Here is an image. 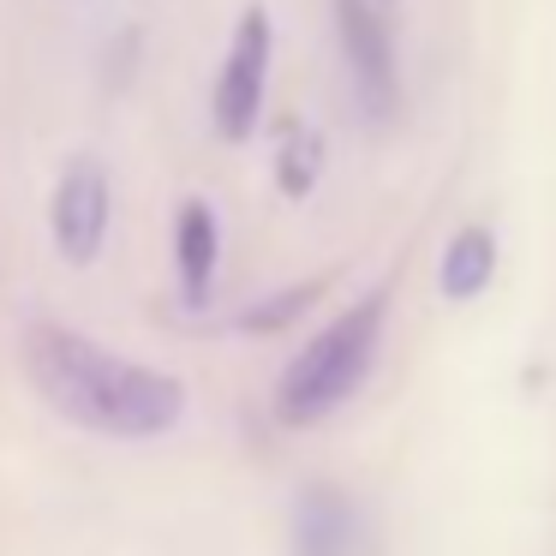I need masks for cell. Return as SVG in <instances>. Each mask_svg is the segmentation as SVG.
Masks as SVG:
<instances>
[{"label":"cell","instance_id":"1","mask_svg":"<svg viewBox=\"0 0 556 556\" xmlns=\"http://www.w3.org/2000/svg\"><path fill=\"white\" fill-rule=\"evenodd\" d=\"M25 377L61 419L85 425L97 437H121V443L174 431L186 413L180 377L156 371V365H138V359H121L102 341L78 336V329H61V324L25 329Z\"/></svg>","mask_w":556,"mask_h":556},{"label":"cell","instance_id":"2","mask_svg":"<svg viewBox=\"0 0 556 556\" xmlns=\"http://www.w3.org/2000/svg\"><path fill=\"white\" fill-rule=\"evenodd\" d=\"M377 336H383V293H365L324 336L305 341V353L281 371V389H276L281 425H317L324 413H336L371 371Z\"/></svg>","mask_w":556,"mask_h":556},{"label":"cell","instance_id":"3","mask_svg":"<svg viewBox=\"0 0 556 556\" xmlns=\"http://www.w3.org/2000/svg\"><path fill=\"white\" fill-rule=\"evenodd\" d=\"M269 13L264 7H245L240 25H233V42H228V61L216 73V97H210V114H216V132L228 144L252 138L257 114H264V85H269Z\"/></svg>","mask_w":556,"mask_h":556},{"label":"cell","instance_id":"4","mask_svg":"<svg viewBox=\"0 0 556 556\" xmlns=\"http://www.w3.org/2000/svg\"><path fill=\"white\" fill-rule=\"evenodd\" d=\"M109 210H114V198H109L102 162L78 156L49 198V228H54V245H61L66 264H90L102 252V240H109Z\"/></svg>","mask_w":556,"mask_h":556},{"label":"cell","instance_id":"5","mask_svg":"<svg viewBox=\"0 0 556 556\" xmlns=\"http://www.w3.org/2000/svg\"><path fill=\"white\" fill-rule=\"evenodd\" d=\"M336 30H341V54H348V73L365 114L389 121L401 90H395V54H389V30L377 18V7L371 0H336Z\"/></svg>","mask_w":556,"mask_h":556},{"label":"cell","instance_id":"6","mask_svg":"<svg viewBox=\"0 0 556 556\" xmlns=\"http://www.w3.org/2000/svg\"><path fill=\"white\" fill-rule=\"evenodd\" d=\"M216 252H222L216 210L204 198H186L180 216H174V269H180V293L192 305H204L210 281H216Z\"/></svg>","mask_w":556,"mask_h":556},{"label":"cell","instance_id":"7","mask_svg":"<svg viewBox=\"0 0 556 556\" xmlns=\"http://www.w3.org/2000/svg\"><path fill=\"white\" fill-rule=\"evenodd\" d=\"M300 556H359V520L336 491H312L300 503Z\"/></svg>","mask_w":556,"mask_h":556},{"label":"cell","instance_id":"8","mask_svg":"<svg viewBox=\"0 0 556 556\" xmlns=\"http://www.w3.org/2000/svg\"><path fill=\"white\" fill-rule=\"evenodd\" d=\"M491 269H496V233L491 228H460L443 252L437 288H443L448 300H472V293L491 288Z\"/></svg>","mask_w":556,"mask_h":556},{"label":"cell","instance_id":"9","mask_svg":"<svg viewBox=\"0 0 556 556\" xmlns=\"http://www.w3.org/2000/svg\"><path fill=\"white\" fill-rule=\"evenodd\" d=\"M317 180V132H288V144H281V192L300 198L312 192Z\"/></svg>","mask_w":556,"mask_h":556}]
</instances>
